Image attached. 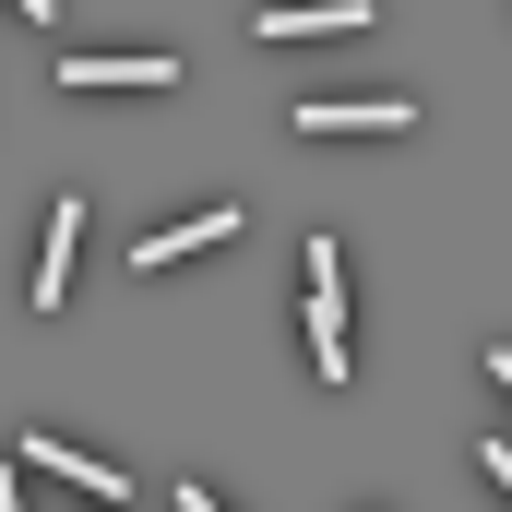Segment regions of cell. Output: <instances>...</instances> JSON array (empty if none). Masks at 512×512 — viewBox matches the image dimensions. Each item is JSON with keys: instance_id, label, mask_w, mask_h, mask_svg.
<instances>
[{"instance_id": "1", "label": "cell", "mask_w": 512, "mask_h": 512, "mask_svg": "<svg viewBox=\"0 0 512 512\" xmlns=\"http://www.w3.org/2000/svg\"><path fill=\"white\" fill-rule=\"evenodd\" d=\"M310 370L346 382V251L310 239Z\"/></svg>"}, {"instance_id": "2", "label": "cell", "mask_w": 512, "mask_h": 512, "mask_svg": "<svg viewBox=\"0 0 512 512\" xmlns=\"http://www.w3.org/2000/svg\"><path fill=\"white\" fill-rule=\"evenodd\" d=\"M382 0H262L251 12V36L262 48H286V36H346V24H370Z\"/></svg>"}, {"instance_id": "3", "label": "cell", "mask_w": 512, "mask_h": 512, "mask_svg": "<svg viewBox=\"0 0 512 512\" xmlns=\"http://www.w3.org/2000/svg\"><path fill=\"white\" fill-rule=\"evenodd\" d=\"M60 84H72V96H155V84H179V60H167V48H131V60H60Z\"/></svg>"}, {"instance_id": "4", "label": "cell", "mask_w": 512, "mask_h": 512, "mask_svg": "<svg viewBox=\"0 0 512 512\" xmlns=\"http://www.w3.org/2000/svg\"><path fill=\"white\" fill-rule=\"evenodd\" d=\"M405 96H298V131H405Z\"/></svg>"}, {"instance_id": "5", "label": "cell", "mask_w": 512, "mask_h": 512, "mask_svg": "<svg viewBox=\"0 0 512 512\" xmlns=\"http://www.w3.org/2000/svg\"><path fill=\"white\" fill-rule=\"evenodd\" d=\"M215 239H239V203H203V215H191V227H155V239H143V274H167V262H191V251H215Z\"/></svg>"}, {"instance_id": "6", "label": "cell", "mask_w": 512, "mask_h": 512, "mask_svg": "<svg viewBox=\"0 0 512 512\" xmlns=\"http://www.w3.org/2000/svg\"><path fill=\"white\" fill-rule=\"evenodd\" d=\"M72 239H84V191H60V215H48V251H36V310H60V298H72Z\"/></svg>"}, {"instance_id": "7", "label": "cell", "mask_w": 512, "mask_h": 512, "mask_svg": "<svg viewBox=\"0 0 512 512\" xmlns=\"http://www.w3.org/2000/svg\"><path fill=\"white\" fill-rule=\"evenodd\" d=\"M24 465H36V477H72V489H84V501H120L131 477H108V465H96V453H72V441H48V429H36V441H24Z\"/></svg>"}, {"instance_id": "8", "label": "cell", "mask_w": 512, "mask_h": 512, "mask_svg": "<svg viewBox=\"0 0 512 512\" xmlns=\"http://www.w3.org/2000/svg\"><path fill=\"white\" fill-rule=\"evenodd\" d=\"M477 477H489V489L512 501V441H477Z\"/></svg>"}, {"instance_id": "9", "label": "cell", "mask_w": 512, "mask_h": 512, "mask_svg": "<svg viewBox=\"0 0 512 512\" xmlns=\"http://www.w3.org/2000/svg\"><path fill=\"white\" fill-rule=\"evenodd\" d=\"M179 512H227V501H203V489H191V477H179Z\"/></svg>"}, {"instance_id": "10", "label": "cell", "mask_w": 512, "mask_h": 512, "mask_svg": "<svg viewBox=\"0 0 512 512\" xmlns=\"http://www.w3.org/2000/svg\"><path fill=\"white\" fill-rule=\"evenodd\" d=\"M489 382H501V393H512V346H489Z\"/></svg>"}, {"instance_id": "11", "label": "cell", "mask_w": 512, "mask_h": 512, "mask_svg": "<svg viewBox=\"0 0 512 512\" xmlns=\"http://www.w3.org/2000/svg\"><path fill=\"white\" fill-rule=\"evenodd\" d=\"M12 12H36V24H48V12H60V0H12Z\"/></svg>"}]
</instances>
